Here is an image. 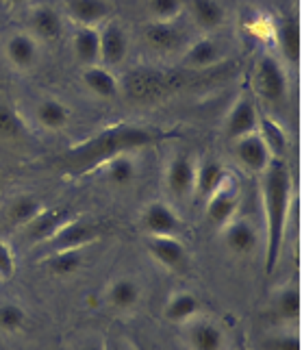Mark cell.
<instances>
[{"instance_id": "cell-38", "label": "cell", "mask_w": 302, "mask_h": 350, "mask_svg": "<svg viewBox=\"0 0 302 350\" xmlns=\"http://www.w3.org/2000/svg\"><path fill=\"white\" fill-rule=\"evenodd\" d=\"M263 350H302L300 335L289 329L281 333H272L263 340Z\"/></svg>"}, {"instance_id": "cell-37", "label": "cell", "mask_w": 302, "mask_h": 350, "mask_svg": "<svg viewBox=\"0 0 302 350\" xmlns=\"http://www.w3.org/2000/svg\"><path fill=\"white\" fill-rule=\"evenodd\" d=\"M27 324V311L18 303H5L0 305V331L5 333H18Z\"/></svg>"}, {"instance_id": "cell-35", "label": "cell", "mask_w": 302, "mask_h": 350, "mask_svg": "<svg viewBox=\"0 0 302 350\" xmlns=\"http://www.w3.org/2000/svg\"><path fill=\"white\" fill-rule=\"evenodd\" d=\"M150 22H172L183 14V0H146Z\"/></svg>"}, {"instance_id": "cell-30", "label": "cell", "mask_w": 302, "mask_h": 350, "mask_svg": "<svg viewBox=\"0 0 302 350\" xmlns=\"http://www.w3.org/2000/svg\"><path fill=\"white\" fill-rule=\"evenodd\" d=\"M72 120L70 107L59 98H42L35 105V122L44 131H64Z\"/></svg>"}, {"instance_id": "cell-13", "label": "cell", "mask_w": 302, "mask_h": 350, "mask_svg": "<svg viewBox=\"0 0 302 350\" xmlns=\"http://www.w3.org/2000/svg\"><path fill=\"white\" fill-rule=\"evenodd\" d=\"M98 33H100L98 64L109 70L120 68L128 57V35L122 29V24L115 20H107L102 27H98Z\"/></svg>"}, {"instance_id": "cell-1", "label": "cell", "mask_w": 302, "mask_h": 350, "mask_svg": "<svg viewBox=\"0 0 302 350\" xmlns=\"http://www.w3.org/2000/svg\"><path fill=\"white\" fill-rule=\"evenodd\" d=\"M261 209H263V250H265V272L276 270L283 252V241L287 233L289 209H292L294 180L292 170L285 159H272L259 174Z\"/></svg>"}, {"instance_id": "cell-32", "label": "cell", "mask_w": 302, "mask_h": 350, "mask_svg": "<svg viewBox=\"0 0 302 350\" xmlns=\"http://www.w3.org/2000/svg\"><path fill=\"white\" fill-rule=\"evenodd\" d=\"M83 261H85L83 250H57V252H48L42 263L53 276L68 279V276L77 274L83 268Z\"/></svg>"}, {"instance_id": "cell-42", "label": "cell", "mask_w": 302, "mask_h": 350, "mask_svg": "<svg viewBox=\"0 0 302 350\" xmlns=\"http://www.w3.org/2000/svg\"><path fill=\"white\" fill-rule=\"evenodd\" d=\"M7 5H11V7H22V5H29L31 0H5Z\"/></svg>"}, {"instance_id": "cell-8", "label": "cell", "mask_w": 302, "mask_h": 350, "mask_svg": "<svg viewBox=\"0 0 302 350\" xmlns=\"http://www.w3.org/2000/svg\"><path fill=\"white\" fill-rule=\"evenodd\" d=\"M196 159L185 152H176L165 165V191L176 202H187L194 198Z\"/></svg>"}, {"instance_id": "cell-14", "label": "cell", "mask_w": 302, "mask_h": 350, "mask_svg": "<svg viewBox=\"0 0 302 350\" xmlns=\"http://www.w3.org/2000/svg\"><path fill=\"white\" fill-rule=\"evenodd\" d=\"M5 59L18 72H31L40 64V42L29 31L11 33L5 40Z\"/></svg>"}, {"instance_id": "cell-18", "label": "cell", "mask_w": 302, "mask_h": 350, "mask_svg": "<svg viewBox=\"0 0 302 350\" xmlns=\"http://www.w3.org/2000/svg\"><path fill=\"white\" fill-rule=\"evenodd\" d=\"M220 231H222L224 246L237 257L252 255L259 246V231L248 218H233Z\"/></svg>"}, {"instance_id": "cell-39", "label": "cell", "mask_w": 302, "mask_h": 350, "mask_svg": "<svg viewBox=\"0 0 302 350\" xmlns=\"http://www.w3.org/2000/svg\"><path fill=\"white\" fill-rule=\"evenodd\" d=\"M16 274V255L7 241L0 237V281H11Z\"/></svg>"}, {"instance_id": "cell-24", "label": "cell", "mask_w": 302, "mask_h": 350, "mask_svg": "<svg viewBox=\"0 0 302 350\" xmlns=\"http://www.w3.org/2000/svg\"><path fill=\"white\" fill-rule=\"evenodd\" d=\"M274 48L279 51V59L287 66L300 64V22L292 16L276 22V44Z\"/></svg>"}, {"instance_id": "cell-4", "label": "cell", "mask_w": 302, "mask_h": 350, "mask_svg": "<svg viewBox=\"0 0 302 350\" xmlns=\"http://www.w3.org/2000/svg\"><path fill=\"white\" fill-rule=\"evenodd\" d=\"M252 90H255L259 100L270 107H279L287 100L289 79L287 68L279 55L263 53L257 57L255 66H252Z\"/></svg>"}, {"instance_id": "cell-6", "label": "cell", "mask_w": 302, "mask_h": 350, "mask_svg": "<svg viewBox=\"0 0 302 350\" xmlns=\"http://www.w3.org/2000/svg\"><path fill=\"white\" fill-rule=\"evenodd\" d=\"M141 42L150 53L174 55L187 48V31L180 27L178 20L172 22H148L141 31Z\"/></svg>"}, {"instance_id": "cell-7", "label": "cell", "mask_w": 302, "mask_h": 350, "mask_svg": "<svg viewBox=\"0 0 302 350\" xmlns=\"http://www.w3.org/2000/svg\"><path fill=\"white\" fill-rule=\"evenodd\" d=\"M98 239H100V228L96 224L85 222V220L70 218L68 222H64L51 237L44 241V246H48V250H51V252H57V250H85Z\"/></svg>"}, {"instance_id": "cell-3", "label": "cell", "mask_w": 302, "mask_h": 350, "mask_svg": "<svg viewBox=\"0 0 302 350\" xmlns=\"http://www.w3.org/2000/svg\"><path fill=\"white\" fill-rule=\"evenodd\" d=\"M180 88V81L152 68H137L120 79V94L133 105H154Z\"/></svg>"}, {"instance_id": "cell-43", "label": "cell", "mask_w": 302, "mask_h": 350, "mask_svg": "<svg viewBox=\"0 0 302 350\" xmlns=\"http://www.w3.org/2000/svg\"><path fill=\"white\" fill-rule=\"evenodd\" d=\"M0 185H3V174H0Z\"/></svg>"}, {"instance_id": "cell-31", "label": "cell", "mask_w": 302, "mask_h": 350, "mask_svg": "<svg viewBox=\"0 0 302 350\" xmlns=\"http://www.w3.org/2000/svg\"><path fill=\"white\" fill-rule=\"evenodd\" d=\"M42 209H44V202L40 196L31 194V191H22V194H18L9 200L5 215H7L9 224L22 228L24 224H29Z\"/></svg>"}, {"instance_id": "cell-34", "label": "cell", "mask_w": 302, "mask_h": 350, "mask_svg": "<svg viewBox=\"0 0 302 350\" xmlns=\"http://www.w3.org/2000/svg\"><path fill=\"white\" fill-rule=\"evenodd\" d=\"M248 33L255 38L259 44L274 48L276 44V22L268 14H255L248 22Z\"/></svg>"}, {"instance_id": "cell-19", "label": "cell", "mask_w": 302, "mask_h": 350, "mask_svg": "<svg viewBox=\"0 0 302 350\" xmlns=\"http://www.w3.org/2000/svg\"><path fill=\"white\" fill-rule=\"evenodd\" d=\"M64 16L74 27H102L111 20V7L107 0H64Z\"/></svg>"}, {"instance_id": "cell-29", "label": "cell", "mask_w": 302, "mask_h": 350, "mask_svg": "<svg viewBox=\"0 0 302 350\" xmlns=\"http://www.w3.org/2000/svg\"><path fill=\"white\" fill-rule=\"evenodd\" d=\"M196 316H200V300L196 298V294L187 292V289L174 292L163 307V318L172 324H178V327H183L185 322Z\"/></svg>"}, {"instance_id": "cell-9", "label": "cell", "mask_w": 302, "mask_h": 350, "mask_svg": "<svg viewBox=\"0 0 302 350\" xmlns=\"http://www.w3.org/2000/svg\"><path fill=\"white\" fill-rule=\"evenodd\" d=\"M259 113L261 111L257 107V100L248 94H241L224 116V124H222L224 137L228 142H235L239 137H246L250 133H255L257 122H259Z\"/></svg>"}, {"instance_id": "cell-15", "label": "cell", "mask_w": 302, "mask_h": 350, "mask_svg": "<svg viewBox=\"0 0 302 350\" xmlns=\"http://www.w3.org/2000/svg\"><path fill=\"white\" fill-rule=\"evenodd\" d=\"M146 248H148V255L161 265L165 270H185L187 268V248L185 244L180 241V237H170V235H150L146 241Z\"/></svg>"}, {"instance_id": "cell-2", "label": "cell", "mask_w": 302, "mask_h": 350, "mask_svg": "<svg viewBox=\"0 0 302 350\" xmlns=\"http://www.w3.org/2000/svg\"><path fill=\"white\" fill-rule=\"evenodd\" d=\"M154 139L156 135L150 129L135 126V124H120L113 129H107L98 133L96 137L87 139L85 144H81V146L72 148L66 159L70 165V172L83 176L96 172L105 161L113 159L118 154L137 152L150 146Z\"/></svg>"}, {"instance_id": "cell-25", "label": "cell", "mask_w": 302, "mask_h": 350, "mask_svg": "<svg viewBox=\"0 0 302 350\" xmlns=\"http://www.w3.org/2000/svg\"><path fill=\"white\" fill-rule=\"evenodd\" d=\"M96 172H100L107 183H111L113 187H128L135 183V178L139 176V165L135 159V152L118 154L113 159L105 161Z\"/></svg>"}, {"instance_id": "cell-33", "label": "cell", "mask_w": 302, "mask_h": 350, "mask_svg": "<svg viewBox=\"0 0 302 350\" xmlns=\"http://www.w3.org/2000/svg\"><path fill=\"white\" fill-rule=\"evenodd\" d=\"M300 289L296 283H287L274 294V311L283 322L292 324L300 318Z\"/></svg>"}, {"instance_id": "cell-16", "label": "cell", "mask_w": 302, "mask_h": 350, "mask_svg": "<svg viewBox=\"0 0 302 350\" xmlns=\"http://www.w3.org/2000/svg\"><path fill=\"white\" fill-rule=\"evenodd\" d=\"M233 157L248 174H255V176L263 174V170L272 161V154L265 148L261 137L257 135V131L233 142Z\"/></svg>"}, {"instance_id": "cell-27", "label": "cell", "mask_w": 302, "mask_h": 350, "mask_svg": "<svg viewBox=\"0 0 302 350\" xmlns=\"http://www.w3.org/2000/svg\"><path fill=\"white\" fill-rule=\"evenodd\" d=\"M228 176L224 163H220L213 157L196 161V178H194V196L207 200L213 191L222 185V180Z\"/></svg>"}, {"instance_id": "cell-10", "label": "cell", "mask_w": 302, "mask_h": 350, "mask_svg": "<svg viewBox=\"0 0 302 350\" xmlns=\"http://www.w3.org/2000/svg\"><path fill=\"white\" fill-rule=\"evenodd\" d=\"M141 228L148 237L150 235H170L178 237L183 233L185 222L170 202L165 200H152L141 209Z\"/></svg>"}, {"instance_id": "cell-11", "label": "cell", "mask_w": 302, "mask_h": 350, "mask_svg": "<svg viewBox=\"0 0 302 350\" xmlns=\"http://www.w3.org/2000/svg\"><path fill=\"white\" fill-rule=\"evenodd\" d=\"M183 337L189 350H226L224 329L202 313L183 324Z\"/></svg>"}, {"instance_id": "cell-23", "label": "cell", "mask_w": 302, "mask_h": 350, "mask_svg": "<svg viewBox=\"0 0 302 350\" xmlns=\"http://www.w3.org/2000/svg\"><path fill=\"white\" fill-rule=\"evenodd\" d=\"M70 48L74 62L81 68L96 66L100 59V33L96 27H74L70 38Z\"/></svg>"}, {"instance_id": "cell-26", "label": "cell", "mask_w": 302, "mask_h": 350, "mask_svg": "<svg viewBox=\"0 0 302 350\" xmlns=\"http://www.w3.org/2000/svg\"><path fill=\"white\" fill-rule=\"evenodd\" d=\"M187 11L196 27L209 35L217 29H222V24L226 20L222 0H187Z\"/></svg>"}, {"instance_id": "cell-36", "label": "cell", "mask_w": 302, "mask_h": 350, "mask_svg": "<svg viewBox=\"0 0 302 350\" xmlns=\"http://www.w3.org/2000/svg\"><path fill=\"white\" fill-rule=\"evenodd\" d=\"M24 135V122L14 107L0 103V139H20Z\"/></svg>"}, {"instance_id": "cell-12", "label": "cell", "mask_w": 302, "mask_h": 350, "mask_svg": "<svg viewBox=\"0 0 302 350\" xmlns=\"http://www.w3.org/2000/svg\"><path fill=\"white\" fill-rule=\"evenodd\" d=\"M226 55H228V51L222 40L213 38V35H204V38H198L187 44L180 64H183L185 70H191V72L209 70L217 64H222Z\"/></svg>"}, {"instance_id": "cell-22", "label": "cell", "mask_w": 302, "mask_h": 350, "mask_svg": "<svg viewBox=\"0 0 302 350\" xmlns=\"http://www.w3.org/2000/svg\"><path fill=\"white\" fill-rule=\"evenodd\" d=\"M81 81L85 90L96 96V98L111 100L115 96H120V79L115 77L113 70H109L100 64L81 68Z\"/></svg>"}, {"instance_id": "cell-40", "label": "cell", "mask_w": 302, "mask_h": 350, "mask_svg": "<svg viewBox=\"0 0 302 350\" xmlns=\"http://www.w3.org/2000/svg\"><path fill=\"white\" fill-rule=\"evenodd\" d=\"M105 350H137V348L128 340V337L115 335V337H111V340H105Z\"/></svg>"}, {"instance_id": "cell-17", "label": "cell", "mask_w": 302, "mask_h": 350, "mask_svg": "<svg viewBox=\"0 0 302 350\" xmlns=\"http://www.w3.org/2000/svg\"><path fill=\"white\" fill-rule=\"evenodd\" d=\"M29 33L38 42L57 44L64 38V16L51 5H35L29 11Z\"/></svg>"}, {"instance_id": "cell-41", "label": "cell", "mask_w": 302, "mask_h": 350, "mask_svg": "<svg viewBox=\"0 0 302 350\" xmlns=\"http://www.w3.org/2000/svg\"><path fill=\"white\" fill-rule=\"evenodd\" d=\"M74 350H105V337L87 335L74 346Z\"/></svg>"}, {"instance_id": "cell-20", "label": "cell", "mask_w": 302, "mask_h": 350, "mask_svg": "<svg viewBox=\"0 0 302 350\" xmlns=\"http://www.w3.org/2000/svg\"><path fill=\"white\" fill-rule=\"evenodd\" d=\"M141 300V285L133 276H120L109 283L102 294V303L113 311H131Z\"/></svg>"}, {"instance_id": "cell-5", "label": "cell", "mask_w": 302, "mask_h": 350, "mask_svg": "<svg viewBox=\"0 0 302 350\" xmlns=\"http://www.w3.org/2000/svg\"><path fill=\"white\" fill-rule=\"evenodd\" d=\"M239 202H241V189L237 185V180L233 178V174L228 172V176L222 180V185L217 187L207 200H204V213H207V220L215 228L226 226L233 218H237Z\"/></svg>"}, {"instance_id": "cell-21", "label": "cell", "mask_w": 302, "mask_h": 350, "mask_svg": "<svg viewBox=\"0 0 302 350\" xmlns=\"http://www.w3.org/2000/svg\"><path fill=\"white\" fill-rule=\"evenodd\" d=\"M72 218L68 209H61V207H44L35 218L22 226V235L24 239L33 241V244H44V241L51 237L59 226L64 222H68Z\"/></svg>"}, {"instance_id": "cell-28", "label": "cell", "mask_w": 302, "mask_h": 350, "mask_svg": "<svg viewBox=\"0 0 302 350\" xmlns=\"http://www.w3.org/2000/svg\"><path fill=\"white\" fill-rule=\"evenodd\" d=\"M257 135L265 144V148L270 150L272 159H285L287 150H289V137L287 131L276 118L268 113H259V122H257Z\"/></svg>"}]
</instances>
